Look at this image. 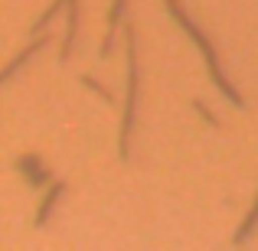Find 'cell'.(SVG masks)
I'll return each instance as SVG.
<instances>
[{
    "mask_svg": "<svg viewBox=\"0 0 258 251\" xmlns=\"http://www.w3.org/2000/svg\"><path fill=\"white\" fill-rule=\"evenodd\" d=\"M127 105H124V124H121V157H127L131 144V127H134V98H138V49H134V30H127Z\"/></svg>",
    "mask_w": 258,
    "mask_h": 251,
    "instance_id": "1",
    "label": "cell"
},
{
    "mask_svg": "<svg viewBox=\"0 0 258 251\" xmlns=\"http://www.w3.org/2000/svg\"><path fill=\"white\" fill-rule=\"evenodd\" d=\"M167 4H170V10H173V17H176V20H180V23H183V26H186V33H189V36H193V39H196V43H200V49H203V52H206V59H209V69H213V75H216V82H219L222 88H226V95H229V98H232V101H239V95H235V92H232V88H229V85H226V78H222V75H219V69H216V56H213V49H209V43H206V36H203V33H200V30H196V26H193V23H189V17H186V13H183V10H180V4H176V0H167Z\"/></svg>",
    "mask_w": 258,
    "mask_h": 251,
    "instance_id": "2",
    "label": "cell"
},
{
    "mask_svg": "<svg viewBox=\"0 0 258 251\" xmlns=\"http://www.w3.org/2000/svg\"><path fill=\"white\" fill-rule=\"evenodd\" d=\"M69 4V30H66V43H62V59L72 56V46H76V30H79V0H66Z\"/></svg>",
    "mask_w": 258,
    "mask_h": 251,
    "instance_id": "3",
    "label": "cell"
},
{
    "mask_svg": "<svg viewBox=\"0 0 258 251\" xmlns=\"http://www.w3.org/2000/svg\"><path fill=\"white\" fill-rule=\"evenodd\" d=\"M46 39H49V36H43V39H36V43H30V46H26V49H23V52H20V56H17V59H13V62H10V65H7V69H4V72H0V85H4V82H7V78H10V75H13V72H17V69H20V65H23V62H26V59H30V56H33V52H39V49H43V43H46Z\"/></svg>",
    "mask_w": 258,
    "mask_h": 251,
    "instance_id": "4",
    "label": "cell"
},
{
    "mask_svg": "<svg viewBox=\"0 0 258 251\" xmlns=\"http://www.w3.org/2000/svg\"><path fill=\"white\" fill-rule=\"evenodd\" d=\"M121 10H124V0H114L111 13H108V33H105V46H101V56H108V49H111V43H114V33H118V23H121Z\"/></svg>",
    "mask_w": 258,
    "mask_h": 251,
    "instance_id": "5",
    "label": "cell"
},
{
    "mask_svg": "<svg viewBox=\"0 0 258 251\" xmlns=\"http://www.w3.org/2000/svg\"><path fill=\"white\" fill-rule=\"evenodd\" d=\"M62 196V183H52L49 186V193H46V202H43V209H39V215H36V225H46V219H49V212H52V206H56V199Z\"/></svg>",
    "mask_w": 258,
    "mask_h": 251,
    "instance_id": "6",
    "label": "cell"
}]
</instances>
